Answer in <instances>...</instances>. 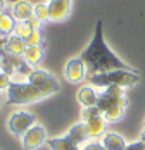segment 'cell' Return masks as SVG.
I'll return each instance as SVG.
<instances>
[{
    "instance_id": "484cf974",
    "label": "cell",
    "mask_w": 145,
    "mask_h": 150,
    "mask_svg": "<svg viewBox=\"0 0 145 150\" xmlns=\"http://www.w3.org/2000/svg\"><path fill=\"white\" fill-rule=\"evenodd\" d=\"M124 150H145V142H136V143H131V145H126Z\"/></svg>"
},
{
    "instance_id": "2e32d148",
    "label": "cell",
    "mask_w": 145,
    "mask_h": 150,
    "mask_svg": "<svg viewBox=\"0 0 145 150\" xmlns=\"http://www.w3.org/2000/svg\"><path fill=\"white\" fill-rule=\"evenodd\" d=\"M50 150H81L80 145H76L74 142H71L68 136H59V138H50L47 140Z\"/></svg>"
},
{
    "instance_id": "3957f363",
    "label": "cell",
    "mask_w": 145,
    "mask_h": 150,
    "mask_svg": "<svg viewBox=\"0 0 145 150\" xmlns=\"http://www.w3.org/2000/svg\"><path fill=\"white\" fill-rule=\"evenodd\" d=\"M126 97H124V91L119 86H107L99 93V102L97 107L102 112L104 119L107 122H112L117 121L126 110Z\"/></svg>"
},
{
    "instance_id": "7c38bea8",
    "label": "cell",
    "mask_w": 145,
    "mask_h": 150,
    "mask_svg": "<svg viewBox=\"0 0 145 150\" xmlns=\"http://www.w3.org/2000/svg\"><path fill=\"white\" fill-rule=\"evenodd\" d=\"M4 50L11 55H16V57H23L24 50H26V42L17 38L16 35H9L5 38V43H4Z\"/></svg>"
},
{
    "instance_id": "603a6c76",
    "label": "cell",
    "mask_w": 145,
    "mask_h": 150,
    "mask_svg": "<svg viewBox=\"0 0 145 150\" xmlns=\"http://www.w3.org/2000/svg\"><path fill=\"white\" fill-rule=\"evenodd\" d=\"M81 150H105L104 149V145H102L100 142H87L83 147H81Z\"/></svg>"
},
{
    "instance_id": "30bf717a",
    "label": "cell",
    "mask_w": 145,
    "mask_h": 150,
    "mask_svg": "<svg viewBox=\"0 0 145 150\" xmlns=\"http://www.w3.org/2000/svg\"><path fill=\"white\" fill-rule=\"evenodd\" d=\"M78 102L80 105L83 107V109H88V107H95L97 102H99V91L93 90V86H83V88H80L78 90Z\"/></svg>"
},
{
    "instance_id": "8992f818",
    "label": "cell",
    "mask_w": 145,
    "mask_h": 150,
    "mask_svg": "<svg viewBox=\"0 0 145 150\" xmlns=\"http://www.w3.org/2000/svg\"><path fill=\"white\" fill-rule=\"evenodd\" d=\"M21 143L24 150H36L40 149L43 143H47V129L42 124H35L31 126L24 135L21 136Z\"/></svg>"
},
{
    "instance_id": "ba28073f",
    "label": "cell",
    "mask_w": 145,
    "mask_h": 150,
    "mask_svg": "<svg viewBox=\"0 0 145 150\" xmlns=\"http://www.w3.org/2000/svg\"><path fill=\"white\" fill-rule=\"evenodd\" d=\"M47 7L50 21H62L71 12V0H48Z\"/></svg>"
},
{
    "instance_id": "9c48e42d",
    "label": "cell",
    "mask_w": 145,
    "mask_h": 150,
    "mask_svg": "<svg viewBox=\"0 0 145 150\" xmlns=\"http://www.w3.org/2000/svg\"><path fill=\"white\" fill-rule=\"evenodd\" d=\"M87 129H88V136L90 140H97V138H102L105 135V126H107V121L104 119V116H95L92 119H88L87 122Z\"/></svg>"
},
{
    "instance_id": "4316f807",
    "label": "cell",
    "mask_w": 145,
    "mask_h": 150,
    "mask_svg": "<svg viewBox=\"0 0 145 150\" xmlns=\"http://www.w3.org/2000/svg\"><path fill=\"white\" fill-rule=\"evenodd\" d=\"M5 38H7V36H2V35H0V52L4 50V43H5Z\"/></svg>"
},
{
    "instance_id": "f546056e",
    "label": "cell",
    "mask_w": 145,
    "mask_h": 150,
    "mask_svg": "<svg viewBox=\"0 0 145 150\" xmlns=\"http://www.w3.org/2000/svg\"><path fill=\"white\" fill-rule=\"evenodd\" d=\"M0 73H4V71H2V60H0Z\"/></svg>"
},
{
    "instance_id": "5b68a950",
    "label": "cell",
    "mask_w": 145,
    "mask_h": 150,
    "mask_svg": "<svg viewBox=\"0 0 145 150\" xmlns=\"http://www.w3.org/2000/svg\"><path fill=\"white\" fill-rule=\"evenodd\" d=\"M35 124H36L35 114H31L28 110H16V112H12L9 116V119H7V129L14 136H19L21 138Z\"/></svg>"
},
{
    "instance_id": "d4e9b609",
    "label": "cell",
    "mask_w": 145,
    "mask_h": 150,
    "mask_svg": "<svg viewBox=\"0 0 145 150\" xmlns=\"http://www.w3.org/2000/svg\"><path fill=\"white\" fill-rule=\"evenodd\" d=\"M26 23H28V26L31 28V30H40V28H42V23H40L35 16L28 17V19H26Z\"/></svg>"
},
{
    "instance_id": "f1b7e54d",
    "label": "cell",
    "mask_w": 145,
    "mask_h": 150,
    "mask_svg": "<svg viewBox=\"0 0 145 150\" xmlns=\"http://www.w3.org/2000/svg\"><path fill=\"white\" fill-rule=\"evenodd\" d=\"M142 142H145V128H144V131H142V138H140Z\"/></svg>"
},
{
    "instance_id": "7a4b0ae2",
    "label": "cell",
    "mask_w": 145,
    "mask_h": 150,
    "mask_svg": "<svg viewBox=\"0 0 145 150\" xmlns=\"http://www.w3.org/2000/svg\"><path fill=\"white\" fill-rule=\"evenodd\" d=\"M60 85L59 81L54 78L50 79L47 85H31V83H11L7 88V100L11 104L16 105H24V104H33L36 100H42L45 97H50L54 93H57Z\"/></svg>"
},
{
    "instance_id": "8fae6325",
    "label": "cell",
    "mask_w": 145,
    "mask_h": 150,
    "mask_svg": "<svg viewBox=\"0 0 145 150\" xmlns=\"http://www.w3.org/2000/svg\"><path fill=\"white\" fill-rule=\"evenodd\" d=\"M33 9H35V4L28 0H17L11 7V14L14 16L16 21H26L28 17L33 16Z\"/></svg>"
},
{
    "instance_id": "e0dca14e",
    "label": "cell",
    "mask_w": 145,
    "mask_h": 150,
    "mask_svg": "<svg viewBox=\"0 0 145 150\" xmlns=\"http://www.w3.org/2000/svg\"><path fill=\"white\" fill-rule=\"evenodd\" d=\"M50 79H54V76L50 74L48 71H45V69H42V67H35V69L31 71L29 78H28V83L42 86V85H47Z\"/></svg>"
},
{
    "instance_id": "9a60e30c",
    "label": "cell",
    "mask_w": 145,
    "mask_h": 150,
    "mask_svg": "<svg viewBox=\"0 0 145 150\" xmlns=\"http://www.w3.org/2000/svg\"><path fill=\"white\" fill-rule=\"evenodd\" d=\"M68 138L74 142L76 145H81V143H87L88 140H90V136H88V129H87V124L85 122H78V124H74L71 129L68 131Z\"/></svg>"
},
{
    "instance_id": "83f0119b",
    "label": "cell",
    "mask_w": 145,
    "mask_h": 150,
    "mask_svg": "<svg viewBox=\"0 0 145 150\" xmlns=\"http://www.w3.org/2000/svg\"><path fill=\"white\" fill-rule=\"evenodd\" d=\"M7 11H11V9H2V7H0V19H2V17H4V14H5V12H7Z\"/></svg>"
},
{
    "instance_id": "cb8c5ba5",
    "label": "cell",
    "mask_w": 145,
    "mask_h": 150,
    "mask_svg": "<svg viewBox=\"0 0 145 150\" xmlns=\"http://www.w3.org/2000/svg\"><path fill=\"white\" fill-rule=\"evenodd\" d=\"M9 85H11V78L7 74H4V73H0V93L2 91H7Z\"/></svg>"
},
{
    "instance_id": "7402d4cb",
    "label": "cell",
    "mask_w": 145,
    "mask_h": 150,
    "mask_svg": "<svg viewBox=\"0 0 145 150\" xmlns=\"http://www.w3.org/2000/svg\"><path fill=\"white\" fill-rule=\"evenodd\" d=\"M102 112L99 110V107L95 105V107H88V109H83V112H81V122H87L88 119H92V117H95V116H100Z\"/></svg>"
},
{
    "instance_id": "277c9868",
    "label": "cell",
    "mask_w": 145,
    "mask_h": 150,
    "mask_svg": "<svg viewBox=\"0 0 145 150\" xmlns=\"http://www.w3.org/2000/svg\"><path fill=\"white\" fill-rule=\"evenodd\" d=\"M87 79L90 86H97V88H107V86L126 88V86H133L138 83V74L133 69H114L107 73L92 74Z\"/></svg>"
},
{
    "instance_id": "ffe728a7",
    "label": "cell",
    "mask_w": 145,
    "mask_h": 150,
    "mask_svg": "<svg viewBox=\"0 0 145 150\" xmlns=\"http://www.w3.org/2000/svg\"><path fill=\"white\" fill-rule=\"evenodd\" d=\"M31 31H33V30L28 26V23H26V21H17L12 35H16V36H17V38H21V40H26Z\"/></svg>"
},
{
    "instance_id": "d6986e66",
    "label": "cell",
    "mask_w": 145,
    "mask_h": 150,
    "mask_svg": "<svg viewBox=\"0 0 145 150\" xmlns=\"http://www.w3.org/2000/svg\"><path fill=\"white\" fill-rule=\"evenodd\" d=\"M33 16L43 24L47 21H50V17H48V7H47V4H35V9H33Z\"/></svg>"
},
{
    "instance_id": "5bb4252c",
    "label": "cell",
    "mask_w": 145,
    "mask_h": 150,
    "mask_svg": "<svg viewBox=\"0 0 145 150\" xmlns=\"http://www.w3.org/2000/svg\"><path fill=\"white\" fill-rule=\"evenodd\" d=\"M43 54H45V47L43 45H38V47H26L24 54H23V60L31 66V67H36L42 59H43Z\"/></svg>"
},
{
    "instance_id": "6da1fadb",
    "label": "cell",
    "mask_w": 145,
    "mask_h": 150,
    "mask_svg": "<svg viewBox=\"0 0 145 150\" xmlns=\"http://www.w3.org/2000/svg\"><path fill=\"white\" fill-rule=\"evenodd\" d=\"M80 59L87 64L88 76L99 74V73H107V71H114V69H130V67L107 47L105 38H104L102 21L97 23L95 33H93V36H92L88 47L81 52Z\"/></svg>"
},
{
    "instance_id": "4fadbf2b",
    "label": "cell",
    "mask_w": 145,
    "mask_h": 150,
    "mask_svg": "<svg viewBox=\"0 0 145 150\" xmlns=\"http://www.w3.org/2000/svg\"><path fill=\"white\" fill-rule=\"evenodd\" d=\"M100 143L105 150H124L126 149V140L117 133H105L100 138Z\"/></svg>"
},
{
    "instance_id": "44dd1931",
    "label": "cell",
    "mask_w": 145,
    "mask_h": 150,
    "mask_svg": "<svg viewBox=\"0 0 145 150\" xmlns=\"http://www.w3.org/2000/svg\"><path fill=\"white\" fill-rule=\"evenodd\" d=\"M26 42V47H38L43 45V36H42V31L40 30H33L29 33V36L24 40Z\"/></svg>"
},
{
    "instance_id": "ac0fdd59",
    "label": "cell",
    "mask_w": 145,
    "mask_h": 150,
    "mask_svg": "<svg viewBox=\"0 0 145 150\" xmlns=\"http://www.w3.org/2000/svg\"><path fill=\"white\" fill-rule=\"evenodd\" d=\"M16 21L14 16L11 14V11H7L4 17L0 19V35L2 36H9V35H12L14 33V28H16Z\"/></svg>"
},
{
    "instance_id": "52a82bcc",
    "label": "cell",
    "mask_w": 145,
    "mask_h": 150,
    "mask_svg": "<svg viewBox=\"0 0 145 150\" xmlns=\"http://www.w3.org/2000/svg\"><path fill=\"white\" fill-rule=\"evenodd\" d=\"M64 76L69 83H81L83 79L88 78V69L87 64L80 57H74V59L68 60L66 67H64Z\"/></svg>"
}]
</instances>
